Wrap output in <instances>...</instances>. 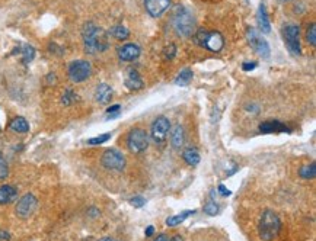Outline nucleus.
Instances as JSON below:
<instances>
[{
  "label": "nucleus",
  "instance_id": "nucleus-37",
  "mask_svg": "<svg viewBox=\"0 0 316 241\" xmlns=\"http://www.w3.org/2000/svg\"><path fill=\"white\" fill-rule=\"evenodd\" d=\"M10 240V234L5 230H0V241Z\"/></svg>",
  "mask_w": 316,
  "mask_h": 241
},
{
  "label": "nucleus",
  "instance_id": "nucleus-43",
  "mask_svg": "<svg viewBox=\"0 0 316 241\" xmlns=\"http://www.w3.org/2000/svg\"><path fill=\"white\" fill-rule=\"evenodd\" d=\"M0 131H2V128H0Z\"/></svg>",
  "mask_w": 316,
  "mask_h": 241
},
{
  "label": "nucleus",
  "instance_id": "nucleus-33",
  "mask_svg": "<svg viewBox=\"0 0 316 241\" xmlns=\"http://www.w3.org/2000/svg\"><path fill=\"white\" fill-rule=\"evenodd\" d=\"M175 54H176V47H175L173 44H171L168 48H165V58H166V60H172Z\"/></svg>",
  "mask_w": 316,
  "mask_h": 241
},
{
  "label": "nucleus",
  "instance_id": "nucleus-23",
  "mask_svg": "<svg viewBox=\"0 0 316 241\" xmlns=\"http://www.w3.org/2000/svg\"><path fill=\"white\" fill-rule=\"evenodd\" d=\"M191 80H193V70L183 69L182 71H179L178 77L175 79V84L176 86H187V84H190Z\"/></svg>",
  "mask_w": 316,
  "mask_h": 241
},
{
  "label": "nucleus",
  "instance_id": "nucleus-7",
  "mask_svg": "<svg viewBox=\"0 0 316 241\" xmlns=\"http://www.w3.org/2000/svg\"><path fill=\"white\" fill-rule=\"evenodd\" d=\"M246 37H248L249 45L254 48V51H256V54H258L259 57H262V58H268V57H270V54H271L270 44L267 42V40H264V38L261 37V34H259L258 31L254 29V28H249Z\"/></svg>",
  "mask_w": 316,
  "mask_h": 241
},
{
  "label": "nucleus",
  "instance_id": "nucleus-6",
  "mask_svg": "<svg viewBox=\"0 0 316 241\" xmlns=\"http://www.w3.org/2000/svg\"><path fill=\"white\" fill-rule=\"evenodd\" d=\"M102 166L105 169L112 171H122L125 169V157L122 156V153H120L118 150H107L103 154H102L101 159Z\"/></svg>",
  "mask_w": 316,
  "mask_h": 241
},
{
  "label": "nucleus",
  "instance_id": "nucleus-5",
  "mask_svg": "<svg viewBox=\"0 0 316 241\" xmlns=\"http://www.w3.org/2000/svg\"><path fill=\"white\" fill-rule=\"evenodd\" d=\"M127 145H128V150L134 154H140L143 151L147 150L149 137H147L146 131L142 128H134L130 131V134L127 137Z\"/></svg>",
  "mask_w": 316,
  "mask_h": 241
},
{
  "label": "nucleus",
  "instance_id": "nucleus-39",
  "mask_svg": "<svg viewBox=\"0 0 316 241\" xmlns=\"http://www.w3.org/2000/svg\"><path fill=\"white\" fill-rule=\"evenodd\" d=\"M153 241H168V237H166L165 234H161V235H157Z\"/></svg>",
  "mask_w": 316,
  "mask_h": 241
},
{
  "label": "nucleus",
  "instance_id": "nucleus-12",
  "mask_svg": "<svg viewBox=\"0 0 316 241\" xmlns=\"http://www.w3.org/2000/svg\"><path fill=\"white\" fill-rule=\"evenodd\" d=\"M171 0H144V8L146 12L152 18H159L165 10L169 8Z\"/></svg>",
  "mask_w": 316,
  "mask_h": 241
},
{
  "label": "nucleus",
  "instance_id": "nucleus-29",
  "mask_svg": "<svg viewBox=\"0 0 316 241\" xmlns=\"http://www.w3.org/2000/svg\"><path fill=\"white\" fill-rule=\"evenodd\" d=\"M306 40H307V42H309L312 47H315L316 45V25L315 23H312V25L309 26L307 34H306Z\"/></svg>",
  "mask_w": 316,
  "mask_h": 241
},
{
  "label": "nucleus",
  "instance_id": "nucleus-1",
  "mask_svg": "<svg viewBox=\"0 0 316 241\" xmlns=\"http://www.w3.org/2000/svg\"><path fill=\"white\" fill-rule=\"evenodd\" d=\"M82 38H83V45H85V50L88 54L103 52L110 47L107 32L92 22L85 23V26L82 29Z\"/></svg>",
  "mask_w": 316,
  "mask_h": 241
},
{
  "label": "nucleus",
  "instance_id": "nucleus-2",
  "mask_svg": "<svg viewBox=\"0 0 316 241\" xmlns=\"http://www.w3.org/2000/svg\"><path fill=\"white\" fill-rule=\"evenodd\" d=\"M172 25L179 37H191L195 31V19L191 10L185 6H176L172 13Z\"/></svg>",
  "mask_w": 316,
  "mask_h": 241
},
{
  "label": "nucleus",
  "instance_id": "nucleus-17",
  "mask_svg": "<svg viewBox=\"0 0 316 241\" xmlns=\"http://www.w3.org/2000/svg\"><path fill=\"white\" fill-rule=\"evenodd\" d=\"M95 99L102 105L108 103L112 99V89L111 86H108L107 83H101L98 84L96 91H95Z\"/></svg>",
  "mask_w": 316,
  "mask_h": 241
},
{
  "label": "nucleus",
  "instance_id": "nucleus-16",
  "mask_svg": "<svg viewBox=\"0 0 316 241\" xmlns=\"http://www.w3.org/2000/svg\"><path fill=\"white\" fill-rule=\"evenodd\" d=\"M183 142H185V132H183L182 125H175L171 131V144H172L173 148L179 150L183 147Z\"/></svg>",
  "mask_w": 316,
  "mask_h": 241
},
{
  "label": "nucleus",
  "instance_id": "nucleus-41",
  "mask_svg": "<svg viewBox=\"0 0 316 241\" xmlns=\"http://www.w3.org/2000/svg\"><path fill=\"white\" fill-rule=\"evenodd\" d=\"M99 241H112L111 237H103V238H101Z\"/></svg>",
  "mask_w": 316,
  "mask_h": 241
},
{
  "label": "nucleus",
  "instance_id": "nucleus-20",
  "mask_svg": "<svg viewBox=\"0 0 316 241\" xmlns=\"http://www.w3.org/2000/svg\"><path fill=\"white\" fill-rule=\"evenodd\" d=\"M9 127L10 130L18 132V134H27V132L30 131V124H28V120L25 119V118H22V116L13 118L12 122H10Z\"/></svg>",
  "mask_w": 316,
  "mask_h": 241
},
{
  "label": "nucleus",
  "instance_id": "nucleus-38",
  "mask_svg": "<svg viewBox=\"0 0 316 241\" xmlns=\"http://www.w3.org/2000/svg\"><path fill=\"white\" fill-rule=\"evenodd\" d=\"M144 234H146V237H153V234H154V228H153V225H149V227L144 230Z\"/></svg>",
  "mask_w": 316,
  "mask_h": 241
},
{
  "label": "nucleus",
  "instance_id": "nucleus-40",
  "mask_svg": "<svg viewBox=\"0 0 316 241\" xmlns=\"http://www.w3.org/2000/svg\"><path fill=\"white\" fill-rule=\"evenodd\" d=\"M168 241H183V240H182V237H181V235H175V237H172L171 240H168Z\"/></svg>",
  "mask_w": 316,
  "mask_h": 241
},
{
  "label": "nucleus",
  "instance_id": "nucleus-32",
  "mask_svg": "<svg viewBox=\"0 0 316 241\" xmlns=\"http://www.w3.org/2000/svg\"><path fill=\"white\" fill-rule=\"evenodd\" d=\"M130 203H131L134 208H142L146 205V199L143 196H134L130 199Z\"/></svg>",
  "mask_w": 316,
  "mask_h": 241
},
{
  "label": "nucleus",
  "instance_id": "nucleus-36",
  "mask_svg": "<svg viewBox=\"0 0 316 241\" xmlns=\"http://www.w3.org/2000/svg\"><path fill=\"white\" fill-rule=\"evenodd\" d=\"M255 67H256V63H244V66H242V70L244 71H251L254 70Z\"/></svg>",
  "mask_w": 316,
  "mask_h": 241
},
{
  "label": "nucleus",
  "instance_id": "nucleus-28",
  "mask_svg": "<svg viewBox=\"0 0 316 241\" xmlns=\"http://www.w3.org/2000/svg\"><path fill=\"white\" fill-rule=\"evenodd\" d=\"M110 138H111V134H102V135H98V137L89 138V140H88V144H89V145H99V144L107 142Z\"/></svg>",
  "mask_w": 316,
  "mask_h": 241
},
{
  "label": "nucleus",
  "instance_id": "nucleus-11",
  "mask_svg": "<svg viewBox=\"0 0 316 241\" xmlns=\"http://www.w3.org/2000/svg\"><path fill=\"white\" fill-rule=\"evenodd\" d=\"M299 35H300L299 26L290 25V26L285 28L284 32L285 44H287V47H288L290 52L295 54V55H300V52H302V48H300V37H299Z\"/></svg>",
  "mask_w": 316,
  "mask_h": 241
},
{
  "label": "nucleus",
  "instance_id": "nucleus-10",
  "mask_svg": "<svg viewBox=\"0 0 316 241\" xmlns=\"http://www.w3.org/2000/svg\"><path fill=\"white\" fill-rule=\"evenodd\" d=\"M171 130L169 119L165 116H159L157 119L153 122L152 125V138L156 144H162L168 138V132Z\"/></svg>",
  "mask_w": 316,
  "mask_h": 241
},
{
  "label": "nucleus",
  "instance_id": "nucleus-22",
  "mask_svg": "<svg viewBox=\"0 0 316 241\" xmlns=\"http://www.w3.org/2000/svg\"><path fill=\"white\" fill-rule=\"evenodd\" d=\"M182 159L185 160L187 164H190V166L194 167V166H197L200 163V154H198V151L194 150V148H187V150H183Z\"/></svg>",
  "mask_w": 316,
  "mask_h": 241
},
{
  "label": "nucleus",
  "instance_id": "nucleus-26",
  "mask_svg": "<svg viewBox=\"0 0 316 241\" xmlns=\"http://www.w3.org/2000/svg\"><path fill=\"white\" fill-rule=\"evenodd\" d=\"M20 54H22V63L30 64L31 61L34 60V57H35V48L31 47V45H23Z\"/></svg>",
  "mask_w": 316,
  "mask_h": 241
},
{
  "label": "nucleus",
  "instance_id": "nucleus-30",
  "mask_svg": "<svg viewBox=\"0 0 316 241\" xmlns=\"http://www.w3.org/2000/svg\"><path fill=\"white\" fill-rule=\"evenodd\" d=\"M76 93L73 91H66L64 92V95H63V98H61V102H63V105H66V106H69L71 105L73 102L76 101Z\"/></svg>",
  "mask_w": 316,
  "mask_h": 241
},
{
  "label": "nucleus",
  "instance_id": "nucleus-9",
  "mask_svg": "<svg viewBox=\"0 0 316 241\" xmlns=\"http://www.w3.org/2000/svg\"><path fill=\"white\" fill-rule=\"evenodd\" d=\"M91 63L85 60H76L69 66V77L74 83H82L91 77Z\"/></svg>",
  "mask_w": 316,
  "mask_h": 241
},
{
  "label": "nucleus",
  "instance_id": "nucleus-24",
  "mask_svg": "<svg viewBox=\"0 0 316 241\" xmlns=\"http://www.w3.org/2000/svg\"><path fill=\"white\" fill-rule=\"evenodd\" d=\"M299 176H300L302 179H306V180H312V179H315V176H316L315 163L300 167V170H299Z\"/></svg>",
  "mask_w": 316,
  "mask_h": 241
},
{
  "label": "nucleus",
  "instance_id": "nucleus-25",
  "mask_svg": "<svg viewBox=\"0 0 316 241\" xmlns=\"http://www.w3.org/2000/svg\"><path fill=\"white\" fill-rule=\"evenodd\" d=\"M110 34H111L114 38H117V40H127L128 37H130V31L127 29L124 25H115V26H112L111 31H110Z\"/></svg>",
  "mask_w": 316,
  "mask_h": 241
},
{
  "label": "nucleus",
  "instance_id": "nucleus-27",
  "mask_svg": "<svg viewBox=\"0 0 316 241\" xmlns=\"http://www.w3.org/2000/svg\"><path fill=\"white\" fill-rule=\"evenodd\" d=\"M203 211L207 214V215H210V217H214V215H217L219 211H220V208H219V205L216 203L214 201H208L205 205H204Z\"/></svg>",
  "mask_w": 316,
  "mask_h": 241
},
{
  "label": "nucleus",
  "instance_id": "nucleus-15",
  "mask_svg": "<svg viewBox=\"0 0 316 241\" xmlns=\"http://www.w3.org/2000/svg\"><path fill=\"white\" fill-rule=\"evenodd\" d=\"M256 22H258V28H259L261 32L268 34L271 31V23H270V19H268L264 3L259 5V9H258V13H256Z\"/></svg>",
  "mask_w": 316,
  "mask_h": 241
},
{
  "label": "nucleus",
  "instance_id": "nucleus-42",
  "mask_svg": "<svg viewBox=\"0 0 316 241\" xmlns=\"http://www.w3.org/2000/svg\"><path fill=\"white\" fill-rule=\"evenodd\" d=\"M280 2H283V3H284V2H290V0H280Z\"/></svg>",
  "mask_w": 316,
  "mask_h": 241
},
{
  "label": "nucleus",
  "instance_id": "nucleus-4",
  "mask_svg": "<svg viewBox=\"0 0 316 241\" xmlns=\"http://www.w3.org/2000/svg\"><path fill=\"white\" fill-rule=\"evenodd\" d=\"M195 41L212 52H220L224 47V38L220 32H207L200 29L195 35Z\"/></svg>",
  "mask_w": 316,
  "mask_h": 241
},
{
  "label": "nucleus",
  "instance_id": "nucleus-8",
  "mask_svg": "<svg viewBox=\"0 0 316 241\" xmlns=\"http://www.w3.org/2000/svg\"><path fill=\"white\" fill-rule=\"evenodd\" d=\"M37 206H38V199L32 193H27L16 203V208H15L16 217L20 218V220H28L30 217H32V214L35 212Z\"/></svg>",
  "mask_w": 316,
  "mask_h": 241
},
{
  "label": "nucleus",
  "instance_id": "nucleus-35",
  "mask_svg": "<svg viewBox=\"0 0 316 241\" xmlns=\"http://www.w3.org/2000/svg\"><path fill=\"white\" fill-rule=\"evenodd\" d=\"M120 109H121V106H120V105H114V106H111V108H108V109H107V115H111V118H112V116H115V115L120 112Z\"/></svg>",
  "mask_w": 316,
  "mask_h": 241
},
{
  "label": "nucleus",
  "instance_id": "nucleus-19",
  "mask_svg": "<svg viewBox=\"0 0 316 241\" xmlns=\"http://www.w3.org/2000/svg\"><path fill=\"white\" fill-rule=\"evenodd\" d=\"M125 86L130 91H139L143 87V80L140 74L136 70H128L127 76H125Z\"/></svg>",
  "mask_w": 316,
  "mask_h": 241
},
{
  "label": "nucleus",
  "instance_id": "nucleus-13",
  "mask_svg": "<svg viewBox=\"0 0 316 241\" xmlns=\"http://www.w3.org/2000/svg\"><path fill=\"white\" fill-rule=\"evenodd\" d=\"M140 47L136 44H125L118 48V57L121 61H133L140 55Z\"/></svg>",
  "mask_w": 316,
  "mask_h": 241
},
{
  "label": "nucleus",
  "instance_id": "nucleus-18",
  "mask_svg": "<svg viewBox=\"0 0 316 241\" xmlns=\"http://www.w3.org/2000/svg\"><path fill=\"white\" fill-rule=\"evenodd\" d=\"M259 131L270 134V132H288L287 127L280 120H267L259 125Z\"/></svg>",
  "mask_w": 316,
  "mask_h": 241
},
{
  "label": "nucleus",
  "instance_id": "nucleus-31",
  "mask_svg": "<svg viewBox=\"0 0 316 241\" xmlns=\"http://www.w3.org/2000/svg\"><path fill=\"white\" fill-rule=\"evenodd\" d=\"M8 174H9V166L5 159L0 157V180H5L8 177Z\"/></svg>",
  "mask_w": 316,
  "mask_h": 241
},
{
  "label": "nucleus",
  "instance_id": "nucleus-34",
  "mask_svg": "<svg viewBox=\"0 0 316 241\" xmlns=\"http://www.w3.org/2000/svg\"><path fill=\"white\" fill-rule=\"evenodd\" d=\"M216 192H217L220 196H224V198H226V196H230V195H232V191H229V189H227L224 185H219V186H217V191Z\"/></svg>",
  "mask_w": 316,
  "mask_h": 241
},
{
  "label": "nucleus",
  "instance_id": "nucleus-21",
  "mask_svg": "<svg viewBox=\"0 0 316 241\" xmlns=\"http://www.w3.org/2000/svg\"><path fill=\"white\" fill-rule=\"evenodd\" d=\"M195 214V211H182L181 214H178V215H172V217H168L166 218V225L168 227H176V225H179V224H182L190 215H193Z\"/></svg>",
  "mask_w": 316,
  "mask_h": 241
},
{
  "label": "nucleus",
  "instance_id": "nucleus-3",
  "mask_svg": "<svg viewBox=\"0 0 316 241\" xmlns=\"http://www.w3.org/2000/svg\"><path fill=\"white\" fill-rule=\"evenodd\" d=\"M281 231V220L274 211L262 212L259 224H258V234L262 241H273Z\"/></svg>",
  "mask_w": 316,
  "mask_h": 241
},
{
  "label": "nucleus",
  "instance_id": "nucleus-14",
  "mask_svg": "<svg viewBox=\"0 0 316 241\" xmlns=\"http://www.w3.org/2000/svg\"><path fill=\"white\" fill-rule=\"evenodd\" d=\"M18 198V191L16 188L10 185H3L0 188V205H9Z\"/></svg>",
  "mask_w": 316,
  "mask_h": 241
}]
</instances>
